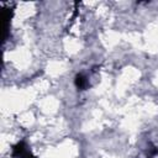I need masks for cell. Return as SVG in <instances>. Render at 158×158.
<instances>
[{"instance_id":"1","label":"cell","mask_w":158,"mask_h":158,"mask_svg":"<svg viewBox=\"0 0 158 158\" xmlns=\"http://www.w3.org/2000/svg\"><path fill=\"white\" fill-rule=\"evenodd\" d=\"M14 156L17 158H35L23 142H20L14 147Z\"/></svg>"},{"instance_id":"2","label":"cell","mask_w":158,"mask_h":158,"mask_svg":"<svg viewBox=\"0 0 158 158\" xmlns=\"http://www.w3.org/2000/svg\"><path fill=\"white\" fill-rule=\"evenodd\" d=\"M75 84H77V86H78L79 89H84V88H85V85H86V79H85L81 74H79V75H77Z\"/></svg>"}]
</instances>
